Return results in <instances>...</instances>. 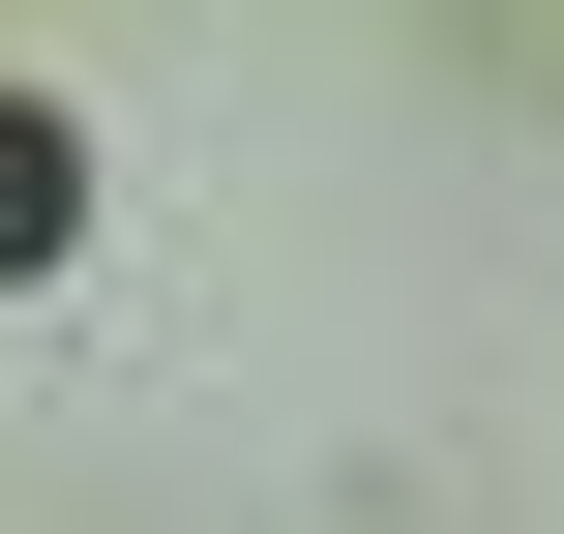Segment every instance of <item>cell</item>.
Returning a JSON list of instances; mask_svg holds the SVG:
<instances>
[{
	"instance_id": "cell-1",
	"label": "cell",
	"mask_w": 564,
	"mask_h": 534,
	"mask_svg": "<svg viewBox=\"0 0 564 534\" xmlns=\"http://www.w3.org/2000/svg\"><path fill=\"white\" fill-rule=\"evenodd\" d=\"M59 238H89V119H59V89H0V297H30Z\"/></svg>"
}]
</instances>
